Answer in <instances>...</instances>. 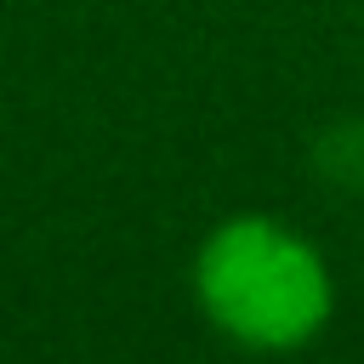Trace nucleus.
Segmentation results:
<instances>
[{
    "mask_svg": "<svg viewBox=\"0 0 364 364\" xmlns=\"http://www.w3.org/2000/svg\"><path fill=\"white\" fill-rule=\"evenodd\" d=\"M199 318L239 353H301L336 313V273L324 250L267 210L222 216L188 267Z\"/></svg>",
    "mask_w": 364,
    "mask_h": 364,
    "instance_id": "nucleus-1",
    "label": "nucleus"
}]
</instances>
